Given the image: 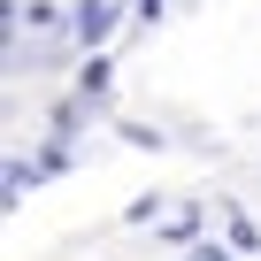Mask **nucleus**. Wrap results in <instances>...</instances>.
<instances>
[{
  "label": "nucleus",
  "mask_w": 261,
  "mask_h": 261,
  "mask_svg": "<svg viewBox=\"0 0 261 261\" xmlns=\"http://www.w3.org/2000/svg\"><path fill=\"white\" fill-rule=\"evenodd\" d=\"M16 23H31V31H54V23H62V0H16Z\"/></svg>",
  "instance_id": "nucleus-2"
},
{
  "label": "nucleus",
  "mask_w": 261,
  "mask_h": 261,
  "mask_svg": "<svg viewBox=\"0 0 261 261\" xmlns=\"http://www.w3.org/2000/svg\"><path fill=\"white\" fill-rule=\"evenodd\" d=\"M77 85H85V100H100V92L115 85V62H108V54H92V62L77 69Z\"/></svg>",
  "instance_id": "nucleus-3"
},
{
  "label": "nucleus",
  "mask_w": 261,
  "mask_h": 261,
  "mask_svg": "<svg viewBox=\"0 0 261 261\" xmlns=\"http://www.w3.org/2000/svg\"><path fill=\"white\" fill-rule=\"evenodd\" d=\"M115 8L123 0H77V46H100L108 23H115Z\"/></svg>",
  "instance_id": "nucleus-1"
},
{
  "label": "nucleus",
  "mask_w": 261,
  "mask_h": 261,
  "mask_svg": "<svg viewBox=\"0 0 261 261\" xmlns=\"http://www.w3.org/2000/svg\"><path fill=\"white\" fill-rule=\"evenodd\" d=\"M223 215H230V246H238V253H261V223H253L246 207H223Z\"/></svg>",
  "instance_id": "nucleus-4"
},
{
  "label": "nucleus",
  "mask_w": 261,
  "mask_h": 261,
  "mask_svg": "<svg viewBox=\"0 0 261 261\" xmlns=\"http://www.w3.org/2000/svg\"><path fill=\"white\" fill-rule=\"evenodd\" d=\"M162 238H169V246H200V223H192V207H185V215H177V223H169Z\"/></svg>",
  "instance_id": "nucleus-5"
}]
</instances>
